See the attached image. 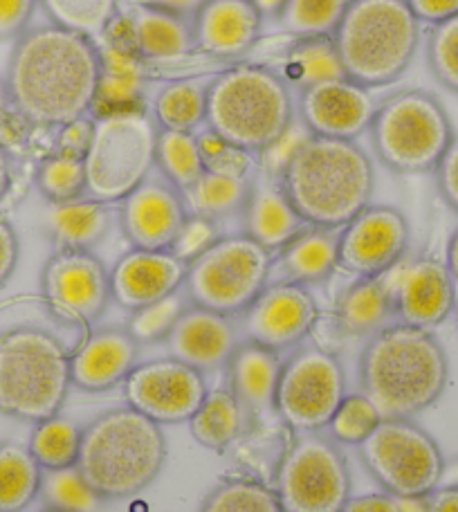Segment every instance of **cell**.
I'll list each match as a JSON object with an SVG mask.
<instances>
[{
	"label": "cell",
	"instance_id": "obj_1",
	"mask_svg": "<svg viewBox=\"0 0 458 512\" xmlns=\"http://www.w3.org/2000/svg\"><path fill=\"white\" fill-rule=\"evenodd\" d=\"M99 70L102 59L93 39L50 23L16 39L5 81L34 128H61L90 115Z\"/></svg>",
	"mask_w": 458,
	"mask_h": 512
},
{
	"label": "cell",
	"instance_id": "obj_2",
	"mask_svg": "<svg viewBox=\"0 0 458 512\" xmlns=\"http://www.w3.org/2000/svg\"><path fill=\"white\" fill-rule=\"evenodd\" d=\"M450 362L432 331L391 324L373 335L360 358L362 393L382 418H414L436 405Z\"/></svg>",
	"mask_w": 458,
	"mask_h": 512
},
{
	"label": "cell",
	"instance_id": "obj_3",
	"mask_svg": "<svg viewBox=\"0 0 458 512\" xmlns=\"http://www.w3.org/2000/svg\"><path fill=\"white\" fill-rule=\"evenodd\" d=\"M279 185L306 225L342 230L371 205L373 162L353 140L313 135L290 160Z\"/></svg>",
	"mask_w": 458,
	"mask_h": 512
},
{
	"label": "cell",
	"instance_id": "obj_4",
	"mask_svg": "<svg viewBox=\"0 0 458 512\" xmlns=\"http://www.w3.org/2000/svg\"><path fill=\"white\" fill-rule=\"evenodd\" d=\"M167 463L162 425L133 407H117L97 416L84 432L77 468L104 501L144 492Z\"/></svg>",
	"mask_w": 458,
	"mask_h": 512
},
{
	"label": "cell",
	"instance_id": "obj_5",
	"mask_svg": "<svg viewBox=\"0 0 458 512\" xmlns=\"http://www.w3.org/2000/svg\"><path fill=\"white\" fill-rule=\"evenodd\" d=\"M333 41L346 79L364 88L389 86L416 57L420 21L407 0H351Z\"/></svg>",
	"mask_w": 458,
	"mask_h": 512
},
{
	"label": "cell",
	"instance_id": "obj_6",
	"mask_svg": "<svg viewBox=\"0 0 458 512\" xmlns=\"http://www.w3.org/2000/svg\"><path fill=\"white\" fill-rule=\"evenodd\" d=\"M72 387L70 351L43 328L0 335V414L41 423L59 416Z\"/></svg>",
	"mask_w": 458,
	"mask_h": 512
},
{
	"label": "cell",
	"instance_id": "obj_7",
	"mask_svg": "<svg viewBox=\"0 0 458 512\" xmlns=\"http://www.w3.org/2000/svg\"><path fill=\"white\" fill-rule=\"evenodd\" d=\"M205 122L209 131L256 155L295 122L290 88L268 68H232L207 86Z\"/></svg>",
	"mask_w": 458,
	"mask_h": 512
},
{
	"label": "cell",
	"instance_id": "obj_8",
	"mask_svg": "<svg viewBox=\"0 0 458 512\" xmlns=\"http://www.w3.org/2000/svg\"><path fill=\"white\" fill-rule=\"evenodd\" d=\"M378 160L396 173L436 171L454 140L445 106L425 90H402L378 106L371 124Z\"/></svg>",
	"mask_w": 458,
	"mask_h": 512
},
{
	"label": "cell",
	"instance_id": "obj_9",
	"mask_svg": "<svg viewBox=\"0 0 458 512\" xmlns=\"http://www.w3.org/2000/svg\"><path fill=\"white\" fill-rule=\"evenodd\" d=\"M160 128L149 113L108 115L95 120L86 153V196L104 205L122 203L149 180Z\"/></svg>",
	"mask_w": 458,
	"mask_h": 512
},
{
	"label": "cell",
	"instance_id": "obj_10",
	"mask_svg": "<svg viewBox=\"0 0 458 512\" xmlns=\"http://www.w3.org/2000/svg\"><path fill=\"white\" fill-rule=\"evenodd\" d=\"M272 254L250 236H223L187 265L185 292L194 306L241 315L270 283Z\"/></svg>",
	"mask_w": 458,
	"mask_h": 512
},
{
	"label": "cell",
	"instance_id": "obj_11",
	"mask_svg": "<svg viewBox=\"0 0 458 512\" xmlns=\"http://www.w3.org/2000/svg\"><path fill=\"white\" fill-rule=\"evenodd\" d=\"M357 447L364 468L393 497L432 495L445 474L441 447L411 418H382Z\"/></svg>",
	"mask_w": 458,
	"mask_h": 512
},
{
	"label": "cell",
	"instance_id": "obj_12",
	"mask_svg": "<svg viewBox=\"0 0 458 512\" xmlns=\"http://www.w3.org/2000/svg\"><path fill=\"white\" fill-rule=\"evenodd\" d=\"M283 512H342L351 499V470L326 436L297 434L277 468Z\"/></svg>",
	"mask_w": 458,
	"mask_h": 512
},
{
	"label": "cell",
	"instance_id": "obj_13",
	"mask_svg": "<svg viewBox=\"0 0 458 512\" xmlns=\"http://www.w3.org/2000/svg\"><path fill=\"white\" fill-rule=\"evenodd\" d=\"M346 398L342 362L324 349H304L283 364L274 411L292 432L310 434L328 427Z\"/></svg>",
	"mask_w": 458,
	"mask_h": 512
},
{
	"label": "cell",
	"instance_id": "obj_14",
	"mask_svg": "<svg viewBox=\"0 0 458 512\" xmlns=\"http://www.w3.org/2000/svg\"><path fill=\"white\" fill-rule=\"evenodd\" d=\"M41 297L61 322L86 328L113 299L111 272L93 252L57 250L43 265Z\"/></svg>",
	"mask_w": 458,
	"mask_h": 512
},
{
	"label": "cell",
	"instance_id": "obj_15",
	"mask_svg": "<svg viewBox=\"0 0 458 512\" xmlns=\"http://www.w3.org/2000/svg\"><path fill=\"white\" fill-rule=\"evenodd\" d=\"M122 389L126 405L158 425L189 423L207 396L203 373L173 358L137 364Z\"/></svg>",
	"mask_w": 458,
	"mask_h": 512
},
{
	"label": "cell",
	"instance_id": "obj_16",
	"mask_svg": "<svg viewBox=\"0 0 458 512\" xmlns=\"http://www.w3.org/2000/svg\"><path fill=\"white\" fill-rule=\"evenodd\" d=\"M409 248V223L396 207L369 205L340 232V268L355 277H382Z\"/></svg>",
	"mask_w": 458,
	"mask_h": 512
},
{
	"label": "cell",
	"instance_id": "obj_17",
	"mask_svg": "<svg viewBox=\"0 0 458 512\" xmlns=\"http://www.w3.org/2000/svg\"><path fill=\"white\" fill-rule=\"evenodd\" d=\"M102 70L90 117L149 113L146 108V59L135 50L124 14H117L97 41Z\"/></svg>",
	"mask_w": 458,
	"mask_h": 512
},
{
	"label": "cell",
	"instance_id": "obj_18",
	"mask_svg": "<svg viewBox=\"0 0 458 512\" xmlns=\"http://www.w3.org/2000/svg\"><path fill=\"white\" fill-rule=\"evenodd\" d=\"M317 319V301L306 286L274 281L241 313V331L247 342L279 353L304 340Z\"/></svg>",
	"mask_w": 458,
	"mask_h": 512
},
{
	"label": "cell",
	"instance_id": "obj_19",
	"mask_svg": "<svg viewBox=\"0 0 458 512\" xmlns=\"http://www.w3.org/2000/svg\"><path fill=\"white\" fill-rule=\"evenodd\" d=\"M387 274L400 324L432 331L456 308V281L447 263L436 256L400 261Z\"/></svg>",
	"mask_w": 458,
	"mask_h": 512
},
{
	"label": "cell",
	"instance_id": "obj_20",
	"mask_svg": "<svg viewBox=\"0 0 458 512\" xmlns=\"http://www.w3.org/2000/svg\"><path fill=\"white\" fill-rule=\"evenodd\" d=\"M378 104L369 88L351 79H333L299 93V115L310 135L357 140L373 124Z\"/></svg>",
	"mask_w": 458,
	"mask_h": 512
},
{
	"label": "cell",
	"instance_id": "obj_21",
	"mask_svg": "<svg viewBox=\"0 0 458 512\" xmlns=\"http://www.w3.org/2000/svg\"><path fill=\"white\" fill-rule=\"evenodd\" d=\"M189 216L180 191L146 180L119 207V225L135 250H171Z\"/></svg>",
	"mask_w": 458,
	"mask_h": 512
},
{
	"label": "cell",
	"instance_id": "obj_22",
	"mask_svg": "<svg viewBox=\"0 0 458 512\" xmlns=\"http://www.w3.org/2000/svg\"><path fill=\"white\" fill-rule=\"evenodd\" d=\"M187 263L171 250H131L111 272L113 299L126 310L155 304L185 286Z\"/></svg>",
	"mask_w": 458,
	"mask_h": 512
},
{
	"label": "cell",
	"instance_id": "obj_23",
	"mask_svg": "<svg viewBox=\"0 0 458 512\" xmlns=\"http://www.w3.org/2000/svg\"><path fill=\"white\" fill-rule=\"evenodd\" d=\"M164 342L169 358L205 373L227 367L238 346V337L236 326L227 315L191 304Z\"/></svg>",
	"mask_w": 458,
	"mask_h": 512
},
{
	"label": "cell",
	"instance_id": "obj_24",
	"mask_svg": "<svg viewBox=\"0 0 458 512\" xmlns=\"http://www.w3.org/2000/svg\"><path fill=\"white\" fill-rule=\"evenodd\" d=\"M140 344L126 328H102L86 335L70 351L72 387L81 391H108L122 384L137 367Z\"/></svg>",
	"mask_w": 458,
	"mask_h": 512
},
{
	"label": "cell",
	"instance_id": "obj_25",
	"mask_svg": "<svg viewBox=\"0 0 458 512\" xmlns=\"http://www.w3.org/2000/svg\"><path fill=\"white\" fill-rule=\"evenodd\" d=\"M263 16L252 0H207L194 16V43L214 57L250 50L259 39Z\"/></svg>",
	"mask_w": 458,
	"mask_h": 512
},
{
	"label": "cell",
	"instance_id": "obj_26",
	"mask_svg": "<svg viewBox=\"0 0 458 512\" xmlns=\"http://www.w3.org/2000/svg\"><path fill=\"white\" fill-rule=\"evenodd\" d=\"M243 230L261 248L279 252L306 230V221L297 214L279 182L256 180L250 187V196L243 207Z\"/></svg>",
	"mask_w": 458,
	"mask_h": 512
},
{
	"label": "cell",
	"instance_id": "obj_27",
	"mask_svg": "<svg viewBox=\"0 0 458 512\" xmlns=\"http://www.w3.org/2000/svg\"><path fill=\"white\" fill-rule=\"evenodd\" d=\"M281 369L283 362L277 351L254 342L238 344L227 362L229 391L238 398L247 414H270L277 400Z\"/></svg>",
	"mask_w": 458,
	"mask_h": 512
},
{
	"label": "cell",
	"instance_id": "obj_28",
	"mask_svg": "<svg viewBox=\"0 0 458 512\" xmlns=\"http://www.w3.org/2000/svg\"><path fill=\"white\" fill-rule=\"evenodd\" d=\"M335 268H340V232L310 225L279 250L270 277L277 274V281L310 286L326 281Z\"/></svg>",
	"mask_w": 458,
	"mask_h": 512
},
{
	"label": "cell",
	"instance_id": "obj_29",
	"mask_svg": "<svg viewBox=\"0 0 458 512\" xmlns=\"http://www.w3.org/2000/svg\"><path fill=\"white\" fill-rule=\"evenodd\" d=\"M396 317L389 274L366 277L348 286L335 306V324L344 337H371L391 326Z\"/></svg>",
	"mask_w": 458,
	"mask_h": 512
},
{
	"label": "cell",
	"instance_id": "obj_30",
	"mask_svg": "<svg viewBox=\"0 0 458 512\" xmlns=\"http://www.w3.org/2000/svg\"><path fill=\"white\" fill-rule=\"evenodd\" d=\"M135 50L146 61L182 57L196 48L194 21L160 9L135 5L124 12Z\"/></svg>",
	"mask_w": 458,
	"mask_h": 512
},
{
	"label": "cell",
	"instance_id": "obj_31",
	"mask_svg": "<svg viewBox=\"0 0 458 512\" xmlns=\"http://www.w3.org/2000/svg\"><path fill=\"white\" fill-rule=\"evenodd\" d=\"M111 230V209L93 198L50 205L45 214V234L57 250H88L106 239Z\"/></svg>",
	"mask_w": 458,
	"mask_h": 512
},
{
	"label": "cell",
	"instance_id": "obj_32",
	"mask_svg": "<svg viewBox=\"0 0 458 512\" xmlns=\"http://www.w3.org/2000/svg\"><path fill=\"white\" fill-rule=\"evenodd\" d=\"M281 70V79L286 81L288 88H299V93L315 84H324V81L346 79L333 36L297 39V43L283 57Z\"/></svg>",
	"mask_w": 458,
	"mask_h": 512
},
{
	"label": "cell",
	"instance_id": "obj_33",
	"mask_svg": "<svg viewBox=\"0 0 458 512\" xmlns=\"http://www.w3.org/2000/svg\"><path fill=\"white\" fill-rule=\"evenodd\" d=\"M245 416L247 411L229 389L207 391L203 405L189 420L191 436L207 450L223 452L243 434Z\"/></svg>",
	"mask_w": 458,
	"mask_h": 512
},
{
	"label": "cell",
	"instance_id": "obj_34",
	"mask_svg": "<svg viewBox=\"0 0 458 512\" xmlns=\"http://www.w3.org/2000/svg\"><path fill=\"white\" fill-rule=\"evenodd\" d=\"M43 468L30 447L3 441L0 443V512H23L39 497Z\"/></svg>",
	"mask_w": 458,
	"mask_h": 512
},
{
	"label": "cell",
	"instance_id": "obj_35",
	"mask_svg": "<svg viewBox=\"0 0 458 512\" xmlns=\"http://www.w3.org/2000/svg\"><path fill=\"white\" fill-rule=\"evenodd\" d=\"M250 187L252 180L218 176V173L205 171V176L189 189L180 191V196L185 200L189 214L221 221V218L243 212L247 196H250Z\"/></svg>",
	"mask_w": 458,
	"mask_h": 512
},
{
	"label": "cell",
	"instance_id": "obj_36",
	"mask_svg": "<svg viewBox=\"0 0 458 512\" xmlns=\"http://www.w3.org/2000/svg\"><path fill=\"white\" fill-rule=\"evenodd\" d=\"M153 115L160 131L194 133L207 120V86L198 81H173L155 97Z\"/></svg>",
	"mask_w": 458,
	"mask_h": 512
},
{
	"label": "cell",
	"instance_id": "obj_37",
	"mask_svg": "<svg viewBox=\"0 0 458 512\" xmlns=\"http://www.w3.org/2000/svg\"><path fill=\"white\" fill-rule=\"evenodd\" d=\"M81 432L84 429L72 420L52 416L34 425L27 447L43 470L70 468V465H77L79 459Z\"/></svg>",
	"mask_w": 458,
	"mask_h": 512
},
{
	"label": "cell",
	"instance_id": "obj_38",
	"mask_svg": "<svg viewBox=\"0 0 458 512\" xmlns=\"http://www.w3.org/2000/svg\"><path fill=\"white\" fill-rule=\"evenodd\" d=\"M155 164H158L169 185L178 191L189 189L205 176L203 155H200L194 133L160 131Z\"/></svg>",
	"mask_w": 458,
	"mask_h": 512
},
{
	"label": "cell",
	"instance_id": "obj_39",
	"mask_svg": "<svg viewBox=\"0 0 458 512\" xmlns=\"http://www.w3.org/2000/svg\"><path fill=\"white\" fill-rule=\"evenodd\" d=\"M52 25L84 34L95 43L119 14V0H39Z\"/></svg>",
	"mask_w": 458,
	"mask_h": 512
},
{
	"label": "cell",
	"instance_id": "obj_40",
	"mask_svg": "<svg viewBox=\"0 0 458 512\" xmlns=\"http://www.w3.org/2000/svg\"><path fill=\"white\" fill-rule=\"evenodd\" d=\"M200 512H283L277 492L261 481L236 477L209 492Z\"/></svg>",
	"mask_w": 458,
	"mask_h": 512
},
{
	"label": "cell",
	"instance_id": "obj_41",
	"mask_svg": "<svg viewBox=\"0 0 458 512\" xmlns=\"http://www.w3.org/2000/svg\"><path fill=\"white\" fill-rule=\"evenodd\" d=\"M39 497L45 508L63 512H97L104 499L81 477L77 465L61 470H43Z\"/></svg>",
	"mask_w": 458,
	"mask_h": 512
},
{
	"label": "cell",
	"instance_id": "obj_42",
	"mask_svg": "<svg viewBox=\"0 0 458 512\" xmlns=\"http://www.w3.org/2000/svg\"><path fill=\"white\" fill-rule=\"evenodd\" d=\"M348 5L351 0H288L279 23L295 39L333 36Z\"/></svg>",
	"mask_w": 458,
	"mask_h": 512
},
{
	"label": "cell",
	"instance_id": "obj_43",
	"mask_svg": "<svg viewBox=\"0 0 458 512\" xmlns=\"http://www.w3.org/2000/svg\"><path fill=\"white\" fill-rule=\"evenodd\" d=\"M36 189L50 205L86 198V162L70 155L52 153L36 169Z\"/></svg>",
	"mask_w": 458,
	"mask_h": 512
},
{
	"label": "cell",
	"instance_id": "obj_44",
	"mask_svg": "<svg viewBox=\"0 0 458 512\" xmlns=\"http://www.w3.org/2000/svg\"><path fill=\"white\" fill-rule=\"evenodd\" d=\"M187 301L189 299L182 297L180 292H173V295L155 301V304L137 308L128 319L126 331L133 335V340L140 346L167 340L180 315L189 308Z\"/></svg>",
	"mask_w": 458,
	"mask_h": 512
},
{
	"label": "cell",
	"instance_id": "obj_45",
	"mask_svg": "<svg viewBox=\"0 0 458 512\" xmlns=\"http://www.w3.org/2000/svg\"><path fill=\"white\" fill-rule=\"evenodd\" d=\"M196 140H198L200 155H203L205 171L218 173V176L250 180L252 171L256 167L254 153L223 140L221 135L209 131V128L200 135H196Z\"/></svg>",
	"mask_w": 458,
	"mask_h": 512
},
{
	"label": "cell",
	"instance_id": "obj_46",
	"mask_svg": "<svg viewBox=\"0 0 458 512\" xmlns=\"http://www.w3.org/2000/svg\"><path fill=\"white\" fill-rule=\"evenodd\" d=\"M380 420L382 416L373 402L364 393H357V396H346L342 400V405L337 407L331 423H328V429H331V436L337 443L360 445L380 425Z\"/></svg>",
	"mask_w": 458,
	"mask_h": 512
},
{
	"label": "cell",
	"instance_id": "obj_47",
	"mask_svg": "<svg viewBox=\"0 0 458 512\" xmlns=\"http://www.w3.org/2000/svg\"><path fill=\"white\" fill-rule=\"evenodd\" d=\"M427 61L434 77L458 95V16L432 27L427 43Z\"/></svg>",
	"mask_w": 458,
	"mask_h": 512
},
{
	"label": "cell",
	"instance_id": "obj_48",
	"mask_svg": "<svg viewBox=\"0 0 458 512\" xmlns=\"http://www.w3.org/2000/svg\"><path fill=\"white\" fill-rule=\"evenodd\" d=\"M310 131L301 122H292L286 133L279 140H274L270 146H265L261 153H256V167L261 169V178L281 182L286 173L290 160L295 153L310 140Z\"/></svg>",
	"mask_w": 458,
	"mask_h": 512
},
{
	"label": "cell",
	"instance_id": "obj_49",
	"mask_svg": "<svg viewBox=\"0 0 458 512\" xmlns=\"http://www.w3.org/2000/svg\"><path fill=\"white\" fill-rule=\"evenodd\" d=\"M221 239H223V230L216 218L189 214L180 227L176 241L171 245V252L176 254L182 263L189 265Z\"/></svg>",
	"mask_w": 458,
	"mask_h": 512
},
{
	"label": "cell",
	"instance_id": "obj_50",
	"mask_svg": "<svg viewBox=\"0 0 458 512\" xmlns=\"http://www.w3.org/2000/svg\"><path fill=\"white\" fill-rule=\"evenodd\" d=\"M32 128L34 126L25 120V115L18 111L7 81L0 77V146L9 153L23 151L30 144Z\"/></svg>",
	"mask_w": 458,
	"mask_h": 512
},
{
	"label": "cell",
	"instance_id": "obj_51",
	"mask_svg": "<svg viewBox=\"0 0 458 512\" xmlns=\"http://www.w3.org/2000/svg\"><path fill=\"white\" fill-rule=\"evenodd\" d=\"M39 0H0V41H16L27 32Z\"/></svg>",
	"mask_w": 458,
	"mask_h": 512
},
{
	"label": "cell",
	"instance_id": "obj_52",
	"mask_svg": "<svg viewBox=\"0 0 458 512\" xmlns=\"http://www.w3.org/2000/svg\"><path fill=\"white\" fill-rule=\"evenodd\" d=\"M93 135H95V117H90V115L79 117V120L59 128L57 151L54 153L84 160L88 149H90V142H93Z\"/></svg>",
	"mask_w": 458,
	"mask_h": 512
},
{
	"label": "cell",
	"instance_id": "obj_53",
	"mask_svg": "<svg viewBox=\"0 0 458 512\" xmlns=\"http://www.w3.org/2000/svg\"><path fill=\"white\" fill-rule=\"evenodd\" d=\"M436 182L441 196L458 214V135H454L452 144L447 146L443 160L436 167Z\"/></svg>",
	"mask_w": 458,
	"mask_h": 512
},
{
	"label": "cell",
	"instance_id": "obj_54",
	"mask_svg": "<svg viewBox=\"0 0 458 512\" xmlns=\"http://www.w3.org/2000/svg\"><path fill=\"white\" fill-rule=\"evenodd\" d=\"M18 236L5 216H0V288L5 286L18 263Z\"/></svg>",
	"mask_w": 458,
	"mask_h": 512
},
{
	"label": "cell",
	"instance_id": "obj_55",
	"mask_svg": "<svg viewBox=\"0 0 458 512\" xmlns=\"http://www.w3.org/2000/svg\"><path fill=\"white\" fill-rule=\"evenodd\" d=\"M407 5L420 23L438 25L458 16V0H407Z\"/></svg>",
	"mask_w": 458,
	"mask_h": 512
},
{
	"label": "cell",
	"instance_id": "obj_56",
	"mask_svg": "<svg viewBox=\"0 0 458 512\" xmlns=\"http://www.w3.org/2000/svg\"><path fill=\"white\" fill-rule=\"evenodd\" d=\"M342 512H400L398 497L382 492V495H360L346 501Z\"/></svg>",
	"mask_w": 458,
	"mask_h": 512
},
{
	"label": "cell",
	"instance_id": "obj_57",
	"mask_svg": "<svg viewBox=\"0 0 458 512\" xmlns=\"http://www.w3.org/2000/svg\"><path fill=\"white\" fill-rule=\"evenodd\" d=\"M207 0H137V5H146L153 9H160V12H169L182 18H191L198 14V9L203 7Z\"/></svg>",
	"mask_w": 458,
	"mask_h": 512
},
{
	"label": "cell",
	"instance_id": "obj_58",
	"mask_svg": "<svg viewBox=\"0 0 458 512\" xmlns=\"http://www.w3.org/2000/svg\"><path fill=\"white\" fill-rule=\"evenodd\" d=\"M427 512H458V486L436 488L427 495Z\"/></svg>",
	"mask_w": 458,
	"mask_h": 512
},
{
	"label": "cell",
	"instance_id": "obj_59",
	"mask_svg": "<svg viewBox=\"0 0 458 512\" xmlns=\"http://www.w3.org/2000/svg\"><path fill=\"white\" fill-rule=\"evenodd\" d=\"M9 187H12V160H9V151L0 146V203L9 194Z\"/></svg>",
	"mask_w": 458,
	"mask_h": 512
},
{
	"label": "cell",
	"instance_id": "obj_60",
	"mask_svg": "<svg viewBox=\"0 0 458 512\" xmlns=\"http://www.w3.org/2000/svg\"><path fill=\"white\" fill-rule=\"evenodd\" d=\"M252 3L263 18H279L283 9H286L288 0H252Z\"/></svg>",
	"mask_w": 458,
	"mask_h": 512
},
{
	"label": "cell",
	"instance_id": "obj_61",
	"mask_svg": "<svg viewBox=\"0 0 458 512\" xmlns=\"http://www.w3.org/2000/svg\"><path fill=\"white\" fill-rule=\"evenodd\" d=\"M445 263H447V268H450L452 279L458 283V227L452 234L450 245H447V261Z\"/></svg>",
	"mask_w": 458,
	"mask_h": 512
},
{
	"label": "cell",
	"instance_id": "obj_62",
	"mask_svg": "<svg viewBox=\"0 0 458 512\" xmlns=\"http://www.w3.org/2000/svg\"><path fill=\"white\" fill-rule=\"evenodd\" d=\"M400 512H427V497H398Z\"/></svg>",
	"mask_w": 458,
	"mask_h": 512
},
{
	"label": "cell",
	"instance_id": "obj_63",
	"mask_svg": "<svg viewBox=\"0 0 458 512\" xmlns=\"http://www.w3.org/2000/svg\"><path fill=\"white\" fill-rule=\"evenodd\" d=\"M41 512H63V510H52V508H45V510H41Z\"/></svg>",
	"mask_w": 458,
	"mask_h": 512
}]
</instances>
